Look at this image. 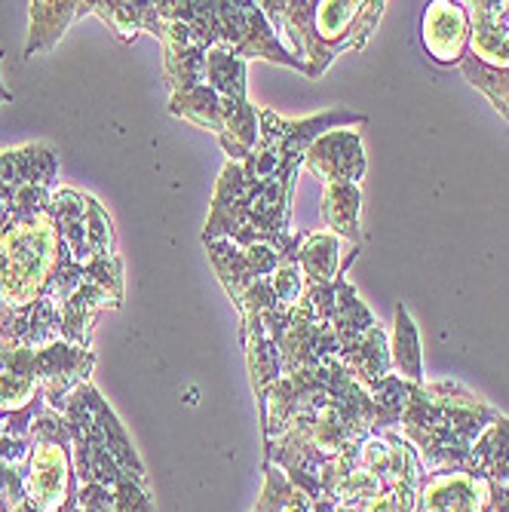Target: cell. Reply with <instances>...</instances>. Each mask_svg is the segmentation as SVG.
<instances>
[{"instance_id": "cell-1", "label": "cell", "mask_w": 509, "mask_h": 512, "mask_svg": "<svg viewBox=\"0 0 509 512\" xmlns=\"http://www.w3.org/2000/svg\"><path fill=\"white\" fill-rule=\"evenodd\" d=\"M273 31L289 40L286 50L304 65V77L319 80L341 53L365 50L378 28L384 0H261Z\"/></svg>"}, {"instance_id": "cell-2", "label": "cell", "mask_w": 509, "mask_h": 512, "mask_svg": "<svg viewBox=\"0 0 509 512\" xmlns=\"http://www.w3.org/2000/svg\"><path fill=\"white\" fill-rule=\"evenodd\" d=\"M497 408L482 402L457 381L418 384L402 408V436L418 451L424 473L464 470V463L491 421Z\"/></svg>"}, {"instance_id": "cell-3", "label": "cell", "mask_w": 509, "mask_h": 512, "mask_svg": "<svg viewBox=\"0 0 509 512\" xmlns=\"http://www.w3.org/2000/svg\"><path fill=\"white\" fill-rule=\"evenodd\" d=\"M292 194L295 181H255L243 172V163L227 160L212 194L203 243L230 240L252 246L292 234Z\"/></svg>"}, {"instance_id": "cell-4", "label": "cell", "mask_w": 509, "mask_h": 512, "mask_svg": "<svg viewBox=\"0 0 509 512\" xmlns=\"http://www.w3.org/2000/svg\"><path fill=\"white\" fill-rule=\"evenodd\" d=\"M80 479L74 470V439L65 417L50 405L31 424V451L25 460V497L37 512H74Z\"/></svg>"}, {"instance_id": "cell-5", "label": "cell", "mask_w": 509, "mask_h": 512, "mask_svg": "<svg viewBox=\"0 0 509 512\" xmlns=\"http://www.w3.org/2000/svg\"><path fill=\"white\" fill-rule=\"evenodd\" d=\"M209 31L212 46H224V50L237 53L243 62L264 59L304 74V65L286 50L283 37L267 22L261 4H252V0H234V4L209 0Z\"/></svg>"}, {"instance_id": "cell-6", "label": "cell", "mask_w": 509, "mask_h": 512, "mask_svg": "<svg viewBox=\"0 0 509 512\" xmlns=\"http://www.w3.org/2000/svg\"><path fill=\"white\" fill-rule=\"evenodd\" d=\"M59 178V154L53 142H28L0 154V206L13 215L50 206Z\"/></svg>"}, {"instance_id": "cell-7", "label": "cell", "mask_w": 509, "mask_h": 512, "mask_svg": "<svg viewBox=\"0 0 509 512\" xmlns=\"http://www.w3.org/2000/svg\"><path fill=\"white\" fill-rule=\"evenodd\" d=\"M292 237H295V230L292 234L276 237V240L252 243V246H237L230 240H209L203 246L209 252V261L221 279L227 298L237 301L246 289H252L255 283H261V279H267L276 267H280Z\"/></svg>"}, {"instance_id": "cell-8", "label": "cell", "mask_w": 509, "mask_h": 512, "mask_svg": "<svg viewBox=\"0 0 509 512\" xmlns=\"http://www.w3.org/2000/svg\"><path fill=\"white\" fill-rule=\"evenodd\" d=\"M470 10L467 4H448V0H436L421 16V40L430 62L451 68L460 65L470 56Z\"/></svg>"}, {"instance_id": "cell-9", "label": "cell", "mask_w": 509, "mask_h": 512, "mask_svg": "<svg viewBox=\"0 0 509 512\" xmlns=\"http://www.w3.org/2000/svg\"><path fill=\"white\" fill-rule=\"evenodd\" d=\"M304 169L326 184H359L365 175V151L359 129H332L307 148Z\"/></svg>"}, {"instance_id": "cell-10", "label": "cell", "mask_w": 509, "mask_h": 512, "mask_svg": "<svg viewBox=\"0 0 509 512\" xmlns=\"http://www.w3.org/2000/svg\"><path fill=\"white\" fill-rule=\"evenodd\" d=\"M418 512H491V482L464 470L427 473Z\"/></svg>"}, {"instance_id": "cell-11", "label": "cell", "mask_w": 509, "mask_h": 512, "mask_svg": "<svg viewBox=\"0 0 509 512\" xmlns=\"http://www.w3.org/2000/svg\"><path fill=\"white\" fill-rule=\"evenodd\" d=\"M356 258L359 246L344 243L332 230H304V240L298 246V264L307 289L332 286L338 276H344L353 267Z\"/></svg>"}, {"instance_id": "cell-12", "label": "cell", "mask_w": 509, "mask_h": 512, "mask_svg": "<svg viewBox=\"0 0 509 512\" xmlns=\"http://www.w3.org/2000/svg\"><path fill=\"white\" fill-rule=\"evenodd\" d=\"M467 10L473 25L467 59L491 71H509V0L503 4L479 0V4H467Z\"/></svg>"}, {"instance_id": "cell-13", "label": "cell", "mask_w": 509, "mask_h": 512, "mask_svg": "<svg viewBox=\"0 0 509 512\" xmlns=\"http://www.w3.org/2000/svg\"><path fill=\"white\" fill-rule=\"evenodd\" d=\"M344 368L356 378V384L362 390H375L384 378L393 375L390 368V335L378 322L375 329H368L359 341H353L341 356Z\"/></svg>"}, {"instance_id": "cell-14", "label": "cell", "mask_w": 509, "mask_h": 512, "mask_svg": "<svg viewBox=\"0 0 509 512\" xmlns=\"http://www.w3.org/2000/svg\"><path fill=\"white\" fill-rule=\"evenodd\" d=\"M89 16V4H53V0H37V4H28V40H25V56H50L53 46L62 40V34L68 31V25L74 19Z\"/></svg>"}, {"instance_id": "cell-15", "label": "cell", "mask_w": 509, "mask_h": 512, "mask_svg": "<svg viewBox=\"0 0 509 512\" xmlns=\"http://www.w3.org/2000/svg\"><path fill=\"white\" fill-rule=\"evenodd\" d=\"M464 473L482 476L491 485L509 482V417L497 414V421L485 427L464 463Z\"/></svg>"}, {"instance_id": "cell-16", "label": "cell", "mask_w": 509, "mask_h": 512, "mask_svg": "<svg viewBox=\"0 0 509 512\" xmlns=\"http://www.w3.org/2000/svg\"><path fill=\"white\" fill-rule=\"evenodd\" d=\"M322 221L332 230L335 237H341L350 246L362 243V191L359 184H326L322 188Z\"/></svg>"}, {"instance_id": "cell-17", "label": "cell", "mask_w": 509, "mask_h": 512, "mask_svg": "<svg viewBox=\"0 0 509 512\" xmlns=\"http://www.w3.org/2000/svg\"><path fill=\"white\" fill-rule=\"evenodd\" d=\"M89 16H99L120 43H132L138 34H160L157 4H129V0H96L89 4Z\"/></svg>"}, {"instance_id": "cell-18", "label": "cell", "mask_w": 509, "mask_h": 512, "mask_svg": "<svg viewBox=\"0 0 509 512\" xmlns=\"http://www.w3.org/2000/svg\"><path fill=\"white\" fill-rule=\"evenodd\" d=\"M390 368L393 375L411 381V384H427L424 381V353H421V332L411 319V310L399 301L393 313V332H390Z\"/></svg>"}, {"instance_id": "cell-19", "label": "cell", "mask_w": 509, "mask_h": 512, "mask_svg": "<svg viewBox=\"0 0 509 512\" xmlns=\"http://www.w3.org/2000/svg\"><path fill=\"white\" fill-rule=\"evenodd\" d=\"M460 71H464V77L476 89H482L485 96L491 99V105L509 120V71H491V68H485V65H479L473 59L460 62Z\"/></svg>"}, {"instance_id": "cell-20", "label": "cell", "mask_w": 509, "mask_h": 512, "mask_svg": "<svg viewBox=\"0 0 509 512\" xmlns=\"http://www.w3.org/2000/svg\"><path fill=\"white\" fill-rule=\"evenodd\" d=\"M491 512H509V482L491 485Z\"/></svg>"}, {"instance_id": "cell-21", "label": "cell", "mask_w": 509, "mask_h": 512, "mask_svg": "<svg viewBox=\"0 0 509 512\" xmlns=\"http://www.w3.org/2000/svg\"><path fill=\"white\" fill-rule=\"evenodd\" d=\"M0 59H4V53H0ZM7 102H13V92L4 86V80H0V105H7Z\"/></svg>"}, {"instance_id": "cell-22", "label": "cell", "mask_w": 509, "mask_h": 512, "mask_svg": "<svg viewBox=\"0 0 509 512\" xmlns=\"http://www.w3.org/2000/svg\"><path fill=\"white\" fill-rule=\"evenodd\" d=\"M0 421H4V417H0Z\"/></svg>"}]
</instances>
